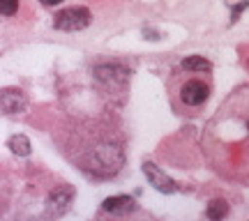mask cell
Returning <instances> with one entry per match:
<instances>
[{
  "label": "cell",
  "instance_id": "cell-8",
  "mask_svg": "<svg viewBox=\"0 0 249 221\" xmlns=\"http://www.w3.org/2000/svg\"><path fill=\"white\" fill-rule=\"evenodd\" d=\"M226 212H229V205H226L224 198H214V201H210L208 207H205V217L210 221H222L224 217H226Z\"/></svg>",
  "mask_w": 249,
  "mask_h": 221
},
{
  "label": "cell",
  "instance_id": "cell-11",
  "mask_svg": "<svg viewBox=\"0 0 249 221\" xmlns=\"http://www.w3.org/2000/svg\"><path fill=\"white\" fill-rule=\"evenodd\" d=\"M21 9V0H0V17H17Z\"/></svg>",
  "mask_w": 249,
  "mask_h": 221
},
{
  "label": "cell",
  "instance_id": "cell-12",
  "mask_svg": "<svg viewBox=\"0 0 249 221\" xmlns=\"http://www.w3.org/2000/svg\"><path fill=\"white\" fill-rule=\"evenodd\" d=\"M39 2H42L44 7H55V5H60L62 0H39Z\"/></svg>",
  "mask_w": 249,
  "mask_h": 221
},
{
  "label": "cell",
  "instance_id": "cell-10",
  "mask_svg": "<svg viewBox=\"0 0 249 221\" xmlns=\"http://www.w3.org/2000/svg\"><path fill=\"white\" fill-rule=\"evenodd\" d=\"M180 67L189 71H213V65L205 60L203 55H189V58L180 62Z\"/></svg>",
  "mask_w": 249,
  "mask_h": 221
},
{
  "label": "cell",
  "instance_id": "cell-13",
  "mask_svg": "<svg viewBox=\"0 0 249 221\" xmlns=\"http://www.w3.org/2000/svg\"><path fill=\"white\" fill-rule=\"evenodd\" d=\"M2 212H5V198L0 196V217H2Z\"/></svg>",
  "mask_w": 249,
  "mask_h": 221
},
{
  "label": "cell",
  "instance_id": "cell-7",
  "mask_svg": "<svg viewBox=\"0 0 249 221\" xmlns=\"http://www.w3.org/2000/svg\"><path fill=\"white\" fill-rule=\"evenodd\" d=\"M102 207L111 214H127V212H132L136 205H134V198H129V196H111V198L104 201Z\"/></svg>",
  "mask_w": 249,
  "mask_h": 221
},
{
  "label": "cell",
  "instance_id": "cell-1",
  "mask_svg": "<svg viewBox=\"0 0 249 221\" xmlns=\"http://www.w3.org/2000/svg\"><path fill=\"white\" fill-rule=\"evenodd\" d=\"M201 148L210 170L249 187V83L238 85L205 122Z\"/></svg>",
  "mask_w": 249,
  "mask_h": 221
},
{
  "label": "cell",
  "instance_id": "cell-4",
  "mask_svg": "<svg viewBox=\"0 0 249 221\" xmlns=\"http://www.w3.org/2000/svg\"><path fill=\"white\" fill-rule=\"evenodd\" d=\"M92 23V12L88 7H67L53 17V28L65 33H76Z\"/></svg>",
  "mask_w": 249,
  "mask_h": 221
},
{
  "label": "cell",
  "instance_id": "cell-3",
  "mask_svg": "<svg viewBox=\"0 0 249 221\" xmlns=\"http://www.w3.org/2000/svg\"><path fill=\"white\" fill-rule=\"evenodd\" d=\"M213 74L210 71H189L173 69L166 79V92H169L171 108L180 115H196L208 104L213 95Z\"/></svg>",
  "mask_w": 249,
  "mask_h": 221
},
{
  "label": "cell",
  "instance_id": "cell-5",
  "mask_svg": "<svg viewBox=\"0 0 249 221\" xmlns=\"http://www.w3.org/2000/svg\"><path fill=\"white\" fill-rule=\"evenodd\" d=\"M143 173H145V177L150 180V185L157 189V191H164V194H173L178 187H176V182L171 180L164 170H160V168L155 166L152 161H145L143 164Z\"/></svg>",
  "mask_w": 249,
  "mask_h": 221
},
{
  "label": "cell",
  "instance_id": "cell-6",
  "mask_svg": "<svg viewBox=\"0 0 249 221\" xmlns=\"http://www.w3.org/2000/svg\"><path fill=\"white\" fill-rule=\"evenodd\" d=\"M26 106H28V99L23 95V90H17V88L0 90V108L5 113H18Z\"/></svg>",
  "mask_w": 249,
  "mask_h": 221
},
{
  "label": "cell",
  "instance_id": "cell-9",
  "mask_svg": "<svg viewBox=\"0 0 249 221\" xmlns=\"http://www.w3.org/2000/svg\"><path fill=\"white\" fill-rule=\"evenodd\" d=\"M7 148L14 152V154H18V157H28V154H30V141H28L23 134H14V136H9Z\"/></svg>",
  "mask_w": 249,
  "mask_h": 221
},
{
  "label": "cell",
  "instance_id": "cell-2",
  "mask_svg": "<svg viewBox=\"0 0 249 221\" xmlns=\"http://www.w3.org/2000/svg\"><path fill=\"white\" fill-rule=\"evenodd\" d=\"M62 152L79 170L92 177H113L124 164L123 136L107 120H79L65 127Z\"/></svg>",
  "mask_w": 249,
  "mask_h": 221
}]
</instances>
